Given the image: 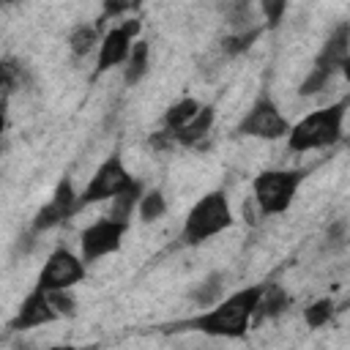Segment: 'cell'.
I'll use <instances>...</instances> for the list:
<instances>
[{
    "mask_svg": "<svg viewBox=\"0 0 350 350\" xmlns=\"http://www.w3.org/2000/svg\"><path fill=\"white\" fill-rule=\"evenodd\" d=\"M235 224L232 205L224 189L205 191L186 213L183 227H180V243L183 246H202L211 238L227 232Z\"/></svg>",
    "mask_w": 350,
    "mask_h": 350,
    "instance_id": "3",
    "label": "cell"
},
{
    "mask_svg": "<svg viewBox=\"0 0 350 350\" xmlns=\"http://www.w3.org/2000/svg\"><path fill=\"white\" fill-rule=\"evenodd\" d=\"M142 191H145V183L134 178V183H131L126 191H120L118 197L109 200L104 216H107V219H115V221H123V224H131V216L137 213V205H139Z\"/></svg>",
    "mask_w": 350,
    "mask_h": 350,
    "instance_id": "15",
    "label": "cell"
},
{
    "mask_svg": "<svg viewBox=\"0 0 350 350\" xmlns=\"http://www.w3.org/2000/svg\"><path fill=\"white\" fill-rule=\"evenodd\" d=\"M142 25L139 19H120L118 25H112L109 30L101 33V41H98V49H96V71L93 77H101L118 66H123L129 60V52L139 36Z\"/></svg>",
    "mask_w": 350,
    "mask_h": 350,
    "instance_id": "9",
    "label": "cell"
},
{
    "mask_svg": "<svg viewBox=\"0 0 350 350\" xmlns=\"http://www.w3.org/2000/svg\"><path fill=\"white\" fill-rule=\"evenodd\" d=\"M52 309L57 312V317H74L77 314V298L71 295V290H60V293H46Z\"/></svg>",
    "mask_w": 350,
    "mask_h": 350,
    "instance_id": "25",
    "label": "cell"
},
{
    "mask_svg": "<svg viewBox=\"0 0 350 350\" xmlns=\"http://www.w3.org/2000/svg\"><path fill=\"white\" fill-rule=\"evenodd\" d=\"M98 41H101V30L96 25H90V22H79V25L71 27L66 44H68V52L77 60H82V57H88V55H93L98 49Z\"/></svg>",
    "mask_w": 350,
    "mask_h": 350,
    "instance_id": "16",
    "label": "cell"
},
{
    "mask_svg": "<svg viewBox=\"0 0 350 350\" xmlns=\"http://www.w3.org/2000/svg\"><path fill=\"white\" fill-rule=\"evenodd\" d=\"M290 118L279 109V104L268 96H260L249 109L246 115L238 120L235 131L241 137H252V139H265V142H273V139H284L287 131H290Z\"/></svg>",
    "mask_w": 350,
    "mask_h": 350,
    "instance_id": "7",
    "label": "cell"
},
{
    "mask_svg": "<svg viewBox=\"0 0 350 350\" xmlns=\"http://www.w3.org/2000/svg\"><path fill=\"white\" fill-rule=\"evenodd\" d=\"M200 109H202V104H200L197 98L183 96V98H178L175 104H170V107L164 109L161 123H164V129H167V131H180L183 126H189V123L197 118V112H200Z\"/></svg>",
    "mask_w": 350,
    "mask_h": 350,
    "instance_id": "18",
    "label": "cell"
},
{
    "mask_svg": "<svg viewBox=\"0 0 350 350\" xmlns=\"http://www.w3.org/2000/svg\"><path fill=\"white\" fill-rule=\"evenodd\" d=\"M345 112L347 101H336L320 109L306 112L301 120H295L284 137L290 153H309L317 148H331L345 137Z\"/></svg>",
    "mask_w": 350,
    "mask_h": 350,
    "instance_id": "2",
    "label": "cell"
},
{
    "mask_svg": "<svg viewBox=\"0 0 350 350\" xmlns=\"http://www.w3.org/2000/svg\"><path fill=\"white\" fill-rule=\"evenodd\" d=\"M77 213V191H74V183L71 178H60L52 197L36 211L33 221H30V232L33 235H41V232H49L55 230L57 224H63L66 219H71Z\"/></svg>",
    "mask_w": 350,
    "mask_h": 350,
    "instance_id": "10",
    "label": "cell"
},
{
    "mask_svg": "<svg viewBox=\"0 0 350 350\" xmlns=\"http://www.w3.org/2000/svg\"><path fill=\"white\" fill-rule=\"evenodd\" d=\"M129 230H131V224H123V221H115V219H107V216L90 221L79 232V260L85 265H93L101 257L115 254L123 246V238H126Z\"/></svg>",
    "mask_w": 350,
    "mask_h": 350,
    "instance_id": "8",
    "label": "cell"
},
{
    "mask_svg": "<svg viewBox=\"0 0 350 350\" xmlns=\"http://www.w3.org/2000/svg\"><path fill=\"white\" fill-rule=\"evenodd\" d=\"M55 320H60V317H57V312L52 309L49 295L33 287V290L22 298V304L16 306V312H14L11 323H8V328H11L14 334H25V331L49 325V323H55Z\"/></svg>",
    "mask_w": 350,
    "mask_h": 350,
    "instance_id": "11",
    "label": "cell"
},
{
    "mask_svg": "<svg viewBox=\"0 0 350 350\" xmlns=\"http://www.w3.org/2000/svg\"><path fill=\"white\" fill-rule=\"evenodd\" d=\"M347 63H350V25L339 22L331 30V36L323 41L320 52L314 55V66L331 74H339V71H347Z\"/></svg>",
    "mask_w": 350,
    "mask_h": 350,
    "instance_id": "12",
    "label": "cell"
},
{
    "mask_svg": "<svg viewBox=\"0 0 350 350\" xmlns=\"http://www.w3.org/2000/svg\"><path fill=\"white\" fill-rule=\"evenodd\" d=\"M44 350H79L77 345H49V347H44Z\"/></svg>",
    "mask_w": 350,
    "mask_h": 350,
    "instance_id": "29",
    "label": "cell"
},
{
    "mask_svg": "<svg viewBox=\"0 0 350 350\" xmlns=\"http://www.w3.org/2000/svg\"><path fill=\"white\" fill-rule=\"evenodd\" d=\"M148 68H150V44L142 41V38H137L134 46H131V52H129V60L123 63V82L129 88H134L148 74Z\"/></svg>",
    "mask_w": 350,
    "mask_h": 350,
    "instance_id": "17",
    "label": "cell"
},
{
    "mask_svg": "<svg viewBox=\"0 0 350 350\" xmlns=\"http://www.w3.org/2000/svg\"><path fill=\"white\" fill-rule=\"evenodd\" d=\"M134 183V175L129 172L126 161L120 153H109L90 175V180L85 183V189L77 194V211L96 205V202H109L112 197H118L120 191H126Z\"/></svg>",
    "mask_w": 350,
    "mask_h": 350,
    "instance_id": "5",
    "label": "cell"
},
{
    "mask_svg": "<svg viewBox=\"0 0 350 350\" xmlns=\"http://www.w3.org/2000/svg\"><path fill=\"white\" fill-rule=\"evenodd\" d=\"M85 276H88V265L79 260V254H74L66 246H57L44 260L33 287L41 293H60L77 287L79 282H85Z\"/></svg>",
    "mask_w": 350,
    "mask_h": 350,
    "instance_id": "6",
    "label": "cell"
},
{
    "mask_svg": "<svg viewBox=\"0 0 350 350\" xmlns=\"http://www.w3.org/2000/svg\"><path fill=\"white\" fill-rule=\"evenodd\" d=\"M306 180V170H262L252 180V200L260 216H282L290 211L301 183Z\"/></svg>",
    "mask_w": 350,
    "mask_h": 350,
    "instance_id": "4",
    "label": "cell"
},
{
    "mask_svg": "<svg viewBox=\"0 0 350 350\" xmlns=\"http://www.w3.org/2000/svg\"><path fill=\"white\" fill-rule=\"evenodd\" d=\"M224 290H227V276L221 273V271H211L194 290H191V301L197 304V306H213L216 301H221L224 298Z\"/></svg>",
    "mask_w": 350,
    "mask_h": 350,
    "instance_id": "19",
    "label": "cell"
},
{
    "mask_svg": "<svg viewBox=\"0 0 350 350\" xmlns=\"http://www.w3.org/2000/svg\"><path fill=\"white\" fill-rule=\"evenodd\" d=\"M325 241H328V249H345V243H347V224L345 221L331 224Z\"/></svg>",
    "mask_w": 350,
    "mask_h": 350,
    "instance_id": "26",
    "label": "cell"
},
{
    "mask_svg": "<svg viewBox=\"0 0 350 350\" xmlns=\"http://www.w3.org/2000/svg\"><path fill=\"white\" fill-rule=\"evenodd\" d=\"M262 36V25H252V27H246V30H235L232 36H227V38H221V44H219V49H221V55H227V57H235V55H241V52H246L257 38Z\"/></svg>",
    "mask_w": 350,
    "mask_h": 350,
    "instance_id": "21",
    "label": "cell"
},
{
    "mask_svg": "<svg viewBox=\"0 0 350 350\" xmlns=\"http://www.w3.org/2000/svg\"><path fill=\"white\" fill-rule=\"evenodd\" d=\"M290 304H293V298L282 284H276V282L262 284V295H260V304H257V312H254V323L273 320V317L284 314L290 309Z\"/></svg>",
    "mask_w": 350,
    "mask_h": 350,
    "instance_id": "14",
    "label": "cell"
},
{
    "mask_svg": "<svg viewBox=\"0 0 350 350\" xmlns=\"http://www.w3.org/2000/svg\"><path fill=\"white\" fill-rule=\"evenodd\" d=\"M334 77H336V74H331V71H325V68L312 66V68H309V74L301 79L298 93H301V96H317L320 90H325V88H328V82H331Z\"/></svg>",
    "mask_w": 350,
    "mask_h": 350,
    "instance_id": "24",
    "label": "cell"
},
{
    "mask_svg": "<svg viewBox=\"0 0 350 350\" xmlns=\"http://www.w3.org/2000/svg\"><path fill=\"white\" fill-rule=\"evenodd\" d=\"M22 79H25L22 63L11 60V57H3L0 60V98H8L16 88H22Z\"/></svg>",
    "mask_w": 350,
    "mask_h": 350,
    "instance_id": "23",
    "label": "cell"
},
{
    "mask_svg": "<svg viewBox=\"0 0 350 350\" xmlns=\"http://www.w3.org/2000/svg\"><path fill=\"white\" fill-rule=\"evenodd\" d=\"M284 0H276V3H262V16H265V25L268 27H273V25H279L282 22V16H284Z\"/></svg>",
    "mask_w": 350,
    "mask_h": 350,
    "instance_id": "27",
    "label": "cell"
},
{
    "mask_svg": "<svg viewBox=\"0 0 350 350\" xmlns=\"http://www.w3.org/2000/svg\"><path fill=\"white\" fill-rule=\"evenodd\" d=\"M213 118H216L213 104H202V109L197 112V118H194L189 126H183L180 131H170V134H172V142L180 145V148H197V145L211 134ZM164 131H167V129H164Z\"/></svg>",
    "mask_w": 350,
    "mask_h": 350,
    "instance_id": "13",
    "label": "cell"
},
{
    "mask_svg": "<svg viewBox=\"0 0 350 350\" xmlns=\"http://www.w3.org/2000/svg\"><path fill=\"white\" fill-rule=\"evenodd\" d=\"M262 284H246L189 320V328L208 339H243L254 323Z\"/></svg>",
    "mask_w": 350,
    "mask_h": 350,
    "instance_id": "1",
    "label": "cell"
},
{
    "mask_svg": "<svg viewBox=\"0 0 350 350\" xmlns=\"http://www.w3.org/2000/svg\"><path fill=\"white\" fill-rule=\"evenodd\" d=\"M164 213H167V197H164V191L159 186L145 189L142 197H139V205H137V216L145 224H150V221H159Z\"/></svg>",
    "mask_w": 350,
    "mask_h": 350,
    "instance_id": "20",
    "label": "cell"
},
{
    "mask_svg": "<svg viewBox=\"0 0 350 350\" xmlns=\"http://www.w3.org/2000/svg\"><path fill=\"white\" fill-rule=\"evenodd\" d=\"M5 120H8V98H0V137L5 131Z\"/></svg>",
    "mask_w": 350,
    "mask_h": 350,
    "instance_id": "28",
    "label": "cell"
},
{
    "mask_svg": "<svg viewBox=\"0 0 350 350\" xmlns=\"http://www.w3.org/2000/svg\"><path fill=\"white\" fill-rule=\"evenodd\" d=\"M334 312H336V304H334V298H317V301H312L306 309H304V323L309 325V328H323V325H328L331 320H334Z\"/></svg>",
    "mask_w": 350,
    "mask_h": 350,
    "instance_id": "22",
    "label": "cell"
}]
</instances>
